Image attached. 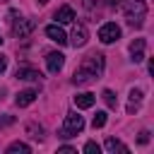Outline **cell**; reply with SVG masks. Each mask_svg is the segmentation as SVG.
<instances>
[{"label": "cell", "instance_id": "4fadbf2b", "mask_svg": "<svg viewBox=\"0 0 154 154\" xmlns=\"http://www.w3.org/2000/svg\"><path fill=\"white\" fill-rule=\"evenodd\" d=\"M55 19H58L60 24H70V22H75V10H72L70 5H63V7L55 12Z\"/></svg>", "mask_w": 154, "mask_h": 154}, {"label": "cell", "instance_id": "9c48e42d", "mask_svg": "<svg viewBox=\"0 0 154 154\" xmlns=\"http://www.w3.org/2000/svg\"><path fill=\"white\" fill-rule=\"evenodd\" d=\"M130 55H132V63H142L144 60V38H135L130 43Z\"/></svg>", "mask_w": 154, "mask_h": 154}, {"label": "cell", "instance_id": "8992f818", "mask_svg": "<svg viewBox=\"0 0 154 154\" xmlns=\"http://www.w3.org/2000/svg\"><path fill=\"white\" fill-rule=\"evenodd\" d=\"M12 31H14V36H19V38H26V36L34 31V22H31V19H19V22H14Z\"/></svg>", "mask_w": 154, "mask_h": 154}, {"label": "cell", "instance_id": "484cf974", "mask_svg": "<svg viewBox=\"0 0 154 154\" xmlns=\"http://www.w3.org/2000/svg\"><path fill=\"white\" fill-rule=\"evenodd\" d=\"M120 5V0H111V7H118Z\"/></svg>", "mask_w": 154, "mask_h": 154}, {"label": "cell", "instance_id": "44dd1931", "mask_svg": "<svg viewBox=\"0 0 154 154\" xmlns=\"http://www.w3.org/2000/svg\"><path fill=\"white\" fill-rule=\"evenodd\" d=\"M26 130H29V132H31V137H36V140H38V137H41V132H43V130H41V128H36V125H26Z\"/></svg>", "mask_w": 154, "mask_h": 154}, {"label": "cell", "instance_id": "ffe728a7", "mask_svg": "<svg viewBox=\"0 0 154 154\" xmlns=\"http://www.w3.org/2000/svg\"><path fill=\"white\" fill-rule=\"evenodd\" d=\"M12 123H14V116H0V130L7 128V125H12Z\"/></svg>", "mask_w": 154, "mask_h": 154}, {"label": "cell", "instance_id": "6da1fadb", "mask_svg": "<svg viewBox=\"0 0 154 154\" xmlns=\"http://www.w3.org/2000/svg\"><path fill=\"white\" fill-rule=\"evenodd\" d=\"M103 65H106V58H103L101 53L87 55V58L79 63V67L75 70L72 82H75V84H89L91 79H96V77L103 72Z\"/></svg>", "mask_w": 154, "mask_h": 154}, {"label": "cell", "instance_id": "e0dca14e", "mask_svg": "<svg viewBox=\"0 0 154 154\" xmlns=\"http://www.w3.org/2000/svg\"><path fill=\"white\" fill-rule=\"evenodd\" d=\"M101 99L106 101V106H108V108H118V99H116V94H113L111 89H103Z\"/></svg>", "mask_w": 154, "mask_h": 154}, {"label": "cell", "instance_id": "83f0119b", "mask_svg": "<svg viewBox=\"0 0 154 154\" xmlns=\"http://www.w3.org/2000/svg\"><path fill=\"white\" fill-rule=\"evenodd\" d=\"M0 43H2V36H0Z\"/></svg>", "mask_w": 154, "mask_h": 154}, {"label": "cell", "instance_id": "52a82bcc", "mask_svg": "<svg viewBox=\"0 0 154 154\" xmlns=\"http://www.w3.org/2000/svg\"><path fill=\"white\" fill-rule=\"evenodd\" d=\"M46 36H48L51 41H55L58 46L67 43V36H65V31H63L58 24H48V26H46Z\"/></svg>", "mask_w": 154, "mask_h": 154}, {"label": "cell", "instance_id": "8fae6325", "mask_svg": "<svg viewBox=\"0 0 154 154\" xmlns=\"http://www.w3.org/2000/svg\"><path fill=\"white\" fill-rule=\"evenodd\" d=\"M36 89H24V91H19L17 94V99H14V103L17 106H29V103H34L36 101Z\"/></svg>", "mask_w": 154, "mask_h": 154}, {"label": "cell", "instance_id": "4316f807", "mask_svg": "<svg viewBox=\"0 0 154 154\" xmlns=\"http://www.w3.org/2000/svg\"><path fill=\"white\" fill-rule=\"evenodd\" d=\"M38 2H41V5H43V2H48V0H38Z\"/></svg>", "mask_w": 154, "mask_h": 154}, {"label": "cell", "instance_id": "2e32d148", "mask_svg": "<svg viewBox=\"0 0 154 154\" xmlns=\"http://www.w3.org/2000/svg\"><path fill=\"white\" fill-rule=\"evenodd\" d=\"M17 152H22V154H29V152H31V147H29L26 142H12V144L7 147V154H17Z\"/></svg>", "mask_w": 154, "mask_h": 154}, {"label": "cell", "instance_id": "7402d4cb", "mask_svg": "<svg viewBox=\"0 0 154 154\" xmlns=\"http://www.w3.org/2000/svg\"><path fill=\"white\" fill-rule=\"evenodd\" d=\"M99 5H101V0H84V7H87L89 12H91L94 7H99Z\"/></svg>", "mask_w": 154, "mask_h": 154}, {"label": "cell", "instance_id": "ba28073f", "mask_svg": "<svg viewBox=\"0 0 154 154\" xmlns=\"http://www.w3.org/2000/svg\"><path fill=\"white\" fill-rule=\"evenodd\" d=\"M70 43H72L75 48H82V46L87 43V26H84V24H77V26L72 29V38H70Z\"/></svg>", "mask_w": 154, "mask_h": 154}, {"label": "cell", "instance_id": "ac0fdd59", "mask_svg": "<svg viewBox=\"0 0 154 154\" xmlns=\"http://www.w3.org/2000/svg\"><path fill=\"white\" fill-rule=\"evenodd\" d=\"M106 120H108V116H106V111H96V116H94V120H91V125H94V130H96V128H103V125H106Z\"/></svg>", "mask_w": 154, "mask_h": 154}, {"label": "cell", "instance_id": "30bf717a", "mask_svg": "<svg viewBox=\"0 0 154 154\" xmlns=\"http://www.w3.org/2000/svg\"><path fill=\"white\" fill-rule=\"evenodd\" d=\"M14 77L17 79H41V72L34 70V67H29V65H22V67H17Z\"/></svg>", "mask_w": 154, "mask_h": 154}, {"label": "cell", "instance_id": "5bb4252c", "mask_svg": "<svg viewBox=\"0 0 154 154\" xmlns=\"http://www.w3.org/2000/svg\"><path fill=\"white\" fill-rule=\"evenodd\" d=\"M142 103V89H132L130 91V103H128V113H135Z\"/></svg>", "mask_w": 154, "mask_h": 154}, {"label": "cell", "instance_id": "9a60e30c", "mask_svg": "<svg viewBox=\"0 0 154 154\" xmlns=\"http://www.w3.org/2000/svg\"><path fill=\"white\" fill-rule=\"evenodd\" d=\"M106 152H111V154H116V152H123V154H128V147H125L120 140H116V137H108V140H106Z\"/></svg>", "mask_w": 154, "mask_h": 154}, {"label": "cell", "instance_id": "7a4b0ae2", "mask_svg": "<svg viewBox=\"0 0 154 154\" xmlns=\"http://www.w3.org/2000/svg\"><path fill=\"white\" fill-rule=\"evenodd\" d=\"M123 12H125L128 24L142 26L144 17H147V2L144 0H123Z\"/></svg>", "mask_w": 154, "mask_h": 154}, {"label": "cell", "instance_id": "cb8c5ba5", "mask_svg": "<svg viewBox=\"0 0 154 154\" xmlns=\"http://www.w3.org/2000/svg\"><path fill=\"white\" fill-rule=\"evenodd\" d=\"M58 152H60V154H77V149H75V147H60Z\"/></svg>", "mask_w": 154, "mask_h": 154}, {"label": "cell", "instance_id": "603a6c76", "mask_svg": "<svg viewBox=\"0 0 154 154\" xmlns=\"http://www.w3.org/2000/svg\"><path fill=\"white\" fill-rule=\"evenodd\" d=\"M137 142H140V144H147V142H149V132H147V130H142V132H140V137H137Z\"/></svg>", "mask_w": 154, "mask_h": 154}, {"label": "cell", "instance_id": "d4e9b609", "mask_svg": "<svg viewBox=\"0 0 154 154\" xmlns=\"http://www.w3.org/2000/svg\"><path fill=\"white\" fill-rule=\"evenodd\" d=\"M5 70H7V58L0 55V72H5Z\"/></svg>", "mask_w": 154, "mask_h": 154}, {"label": "cell", "instance_id": "277c9868", "mask_svg": "<svg viewBox=\"0 0 154 154\" xmlns=\"http://www.w3.org/2000/svg\"><path fill=\"white\" fill-rule=\"evenodd\" d=\"M120 38V26L116 22H106L101 29H99V41L101 43H113Z\"/></svg>", "mask_w": 154, "mask_h": 154}, {"label": "cell", "instance_id": "3957f363", "mask_svg": "<svg viewBox=\"0 0 154 154\" xmlns=\"http://www.w3.org/2000/svg\"><path fill=\"white\" fill-rule=\"evenodd\" d=\"M82 130H84V118L77 116V113H67V116H65V123H63V128H60V132H58V137L70 140V137L79 135Z\"/></svg>", "mask_w": 154, "mask_h": 154}, {"label": "cell", "instance_id": "5b68a950", "mask_svg": "<svg viewBox=\"0 0 154 154\" xmlns=\"http://www.w3.org/2000/svg\"><path fill=\"white\" fill-rule=\"evenodd\" d=\"M46 65H48V72H60L63 70V65H65V55L63 53H58V51H51L48 55H46Z\"/></svg>", "mask_w": 154, "mask_h": 154}, {"label": "cell", "instance_id": "d6986e66", "mask_svg": "<svg viewBox=\"0 0 154 154\" xmlns=\"http://www.w3.org/2000/svg\"><path fill=\"white\" fill-rule=\"evenodd\" d=\"M84 152H87V154H99L101 147H99L96 142H87V144H84Z\"/></svg>", "mask_w": 154, "mask_h": 154}, {"label": "cell", "instance_id": "7c38bea8", "mask_svg": "<svg viewBox=\"0 0 154 154\" xmlns=\"http://www.w3.org/2000/svg\"><path fill=\"white\" fill-rule=\"evenodd\" d=\"M94 101H96V96H94L91 91H82V94L75 96V106H77V108H91Z\"/></svg>", "mask_w": 154, "mask_h": 154}]
</instances>
